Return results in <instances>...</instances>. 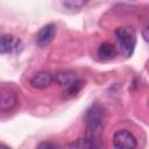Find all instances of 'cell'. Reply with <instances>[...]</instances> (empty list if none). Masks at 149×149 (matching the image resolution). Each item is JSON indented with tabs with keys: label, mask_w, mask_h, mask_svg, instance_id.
<instances>
[{
	"label": "cell",
	"mask_w": 149,
	"mask_h": 149,
	"mask_svg": "<svg viewBox=\"0 0 149 149\" xmlns=\"http://www.w3.org/2000/svg\"><path fill=\"white\" fill-rule=\"evenodd\" d=\"M105 121V108L100 104H92L84 113V123L86 127L85 137H87L94 148L104 146L101 141V129Z\"/></svg>",
	"instance_id": "cell-1"
},
{
	"label": "cell",
	"mask_w": 149,
	"mask_h": 149,
	"mask_svg": "<svg viewBox=\"0 0 149 149\" xmlns=\"http://www.w3.org/2000/svg\"><path fill=\"white\" fill-rule=\"evenodd\" d=\"M116 42L119 44V49L121 51V54L126 57L129 58L135 50L136 47V36L135 33L126 27H119L115 29L114 31Z\"/></svg>",
	"instance_id": "cell-2"
},
{
	"label": "cell",
	"mask_w": 149,
	"mask_h": 149,
	"mask_svg": "<svg viewBox=\"0 0 149 149\" xmlns=\"http://www.w3.org/2000/svg\"><path fill=\"white\" fill-rule=\"evenodd\" d=\"M23 49V43L21 42L20 38H17L14 35H2L0 40V51L2 55L8 54V55H14L21 52Z\"/></svg>",
	"instance_id": "cell-3"
},
{
	"label": "cell",
	"mask_w": 149,
	"mask_h": 149,
	"mask_svg": "<svg viewBox=\"0 0 149 149\" xmlns=\"http://www.w3.org/2000/svg\"><path fill=\"white\" fill-rule=\"evenodd\" d=\"M113 146L115 148H136V137L127 129H119L113 135Z\"/></svg>",
	"instance_id": "cell-4"
},
{
	"label": "cell",
	"mask_w": 149,
	"mask_h": 149,
	"mask_svg": "<svg viewBox=\"0 0 149 149\" xmlns=\"http://www.w3.org/2000/svg\"><path fill=\"white\" fill-rule=\"evenodd\" d=\"M56 35V26L55 23L44 24L36 35V45L40 48H44L51 43Z\"/></svg>",
	"instance_id": "cell-5"
},
{
	"label": "cell",
	"mask_w": 149,
	"mask_h": 149,
	"mask_svg": "<svg viewBox=\"0 0 149 149\" xmlns=\"http://www.w3.org/2000/svg\"><path fill=\"white\" fill-rule=\"evenodd\" d=\"M30 86L37 90H44L54 83V74L48 71H38L30 78Z\"/></svg>",
	"instance_id": "cell-6"
},
{
	"label": "cell",
	"mask_w": 149,
	"mask_h": 149,
	"mask_svg": "<svg viewBox=\"0 0 149 149\" xmlns=\"http://www.w3.org/2000/svg\"><path fill=\"white\" fill-rule=\"evenodd\" d=\"M17 104V95L16 93L9 88L5 87L1 91V99H0V108L1 111H12Z\"/></svg>",
	"instance_id": "cell-7"
},
{
	"label": "cell",
	"mask_w": 149,
	"mask_h": 149,
	"mask_svg": "<svg viewBox=\"0 0 149 149\" xmlns=\"http://www.w3.org/2000/svg\"><path fill=\"white\" fill-rule=\"evenodd\" d=\"M77 78V74L73 71H57L54 74V81L62 86V87H68L71 83H73Z\"/></svg>",
	"instance_id": "cell-8"
},
{
	"label": "cell",
	"mask_w": 149,
	"mask_h": 149,
	"mask_svg": "<svg viewBox=\"0 0 149 149\" xmlns=\"http://www.w3.org/2000/svg\"><path fill=\"white\" fill-rule=\"evenodd\" d=\"M115 54H116L115 47L108 42L100 44L98 48V51H97V55H98L99 59H101V61H109V59L114 58Z\"/></svg>",
	"instance_id": "cell-9"
},
{
	"label": "cell",
	"mask_w": 149,
	"mask_h": 149,
	"mask_svg": "<svg viewBox=\"0 0 149 149\" xmlns=\"http://www.w3.org/2000/svg\"><path fill=\"white\" fill-rule=\"evenodd\" d=\"M84 81L81 80V79H76L73 83H71L68 87H65L64 88V91H63V97L64 98H72V97H74V95H77L80 91H81V88L84 87Z\"/></svg>",
	"instance_id": "cell-10"
},
{
	"label": "cell",
	"mask_w": 149,
	"mask_h": 149,
	"mask_svg": "<svg viewBox=\"0 0 149 149\" xmlns=\"http://www.w3.org/2000/svg\"><path fill=\"white\" fill-rule=\"evenodd\" d=\"M88 0H63V6L68 10H79L81 9Z\"/></svg>",
	"instance_id": "cell-11"
},
{
	"label": "cell",
	"mask_w": 149,
	"mask_h": 149,
	"mask_svg": "<svg viewBox=\"0 0 149 149\" xmlns=\"http://www.w3.org/2000/svg\"><path fill=\"white\" fill-rule=\"evenodd\" d=\"M37 147L38 148H51V149H56V148H61V146L59 144H57V143H52V142H41L40 144H37Z\"/></svg>",
	"instance_id": "cell-12"
},
{
	"label": "cell",
	"mask_w": 149,
	"mask_h": 149,
	"mask_svg": "<svg viewBox=\"0 0 149 149\" xmlns=\"http://www.w3.org/2000/svg\"><path fill=\"white\" fill-rule=\"evenodd\" d=\"M142 37L147 43H149V24L142 29Z\"/></svg>",
	"instance_id": "cell-13"
}]
</instances>
